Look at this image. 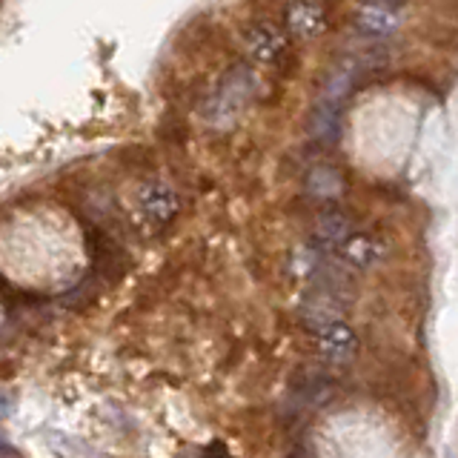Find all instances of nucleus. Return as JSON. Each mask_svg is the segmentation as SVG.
Here are the masks:
<instances>
[{"mask_svg": "<svg viewBox=\"0 0 458 458\" xmlns=\"http://www.w3.org/2000/svg\"><path fill=\"white\" fill-rule=\"evenodd\" d=\"M243 40H247V52L264 66H278L281 61H286V55H290V38H286V32L276 23H267V21L252 23L247 32H243Z\"/></svg>", "mask_w": 458, "mask_h": 458, "instance_id": "obj_1", "label": "nucleus"}, {"mask_svg": "<svg viewBox=\"0 0 458 458\" xmlns=\"http://www.w3.org/2000/svg\"><path fill=\"white\" fill-rule=\"evenodd\" d=\"M312 335H315V347H318L321 358L329 364L347 367L358 352V335L344 321L327 324L321 329H315Z\"/></svg>", "mask_w": 458, "mask_h": 458, "instance_id": "obj_2", "label": "nucleus"}, {"mask_svg": "<svg viewBox=\"0 0 458 458\" xmlns=\"http://www.w3.org/2000/svg\"><path fill=\"white\" fill-rule=\"evenodd\" d=\"M284 18L290 32L301 40L324 35L329 26V6L327 4H290L284 9Z\"/></svg>", "mask_w": 458, "mask_h": 458, "instance_id": "obj_3", "label": "nucleus"}, {"mask_svg": "<svg viewBox=\"0 0 458 458\" xmlns=\"http://www.w3.org/2000/svg\"><path fill=\"white\" fill-rule=\"evenodd\" d=\"M352 235H355V224L350 215L338 207L321 212L318 224H315V243H318L324 252H338Z\"/></svg>", "mask_w": 458, "mask_h": 458, "instance_id": "obj_4", "label": "nucleus"}, {"mask_svg": "<svg viewBox=\"0 0 458 458\" xmlns=\"http://www.w3.org/2000/svg\"><path fill=\"white\" fill-rule=\"evenodd\" d=\"M138 207L143 212V218H147L152 226H164V224H169L178 215L181 200H178L175 192L169 190V186L152 183V186H147V190L140 192Z\"/></svg>", "mask_w": 458, "mask_h": 458, "instance_id": "obj_5", "label": "nucleus"}, {"mask_svg": "<svg viewBox=\"0 0 458 458\" xmlns=\"http://www.w3.org/2000/svg\"><path fill=\"white\" fill-rule=\"evenodd\" d=\"M407 14L404 4H364L358 6V26L369 35H386Z\"/></svg>", "mask_w": 458, "mask_h": 458, "instance_id": "obj_6", "label": "nucleus"}, {"mask_svg": "<svg viewBox=\"0 0 458 458\" xmlns=\"http://www.w3.org/2000/svg\"><path fill=\"white\" fill-rule=\"evenodd\" d=\"M338 255L344 258L347 264L358 267V269H367L378 261V255H381V243L378 241H372L369 235L364 233H355L344 247L338 250Z\"/></svg>", "mask_w": 458, "mask_h": 458, "instance_id": "obj_7", "label": "nucleus"}, {"mask_svg": "<svg viewBox=\"0 0 458 458\" xmlns=\"http://www.w3.org/2000/svg\"><path fill=\"white\" fill-rule=\"evenodd\" d=\"M307 190L318 200H335L344 192V178L333 166H315L307 175Z\"/></svg>", "mask_w": 458, "mask_h": 458, "instance_id": "obj_8", "label": "nucleus"}, {"mask_svg": "<svg viewBox=\"0 0 458 458\" xmlns=\"http://www.w3.org/2000/svg\"><path fill=\"white\" fill-rule=\"evenodd\" d=\"M290 458H310V455H307V450H304V447H301V444H295L293 453H290Z\"/></svg>", "mask_w": 458, "mask_h": 458, "instance_id": "obj_9", "label": "nucleus"}]
</instances>
